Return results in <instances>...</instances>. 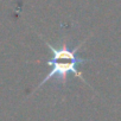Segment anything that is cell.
Listing matches in <instances>:
<instances>
[{
    "instance_id": "cell-1",
    "label": "cell",
    "mask_w": 121,
    "mask_h": 121,
    "mask_svg": "<svg viewBox=\"0 0 121 121\" xmlns=\"http://www.w3.org/2000/svg\"><path fill=\"white\" fill-rule=\"evenodd\" d=\"M42 39L44 40L45 45L49 48V50L52 53L51 59L48 60V65H50L51 69L48 73V75H45V77L36 87V90L39 89L40 87H43L48 81H50L52 78H56V80L60 81L62 83H65L70 75H73L75 77H78L80 80H82L84 83L88 84V82L86 81V78L82 76L81 71L78 70V67L81 64L90 62V60H93V59L91 58L80 57L77 55L78 50L81 49V46L84 44L86 40H83L81 44H78L75 48H69L65 42H63L60 46H55V45L50 44L49 42H46L43 37H42Z\"/></svg>"
}]
</instances>
